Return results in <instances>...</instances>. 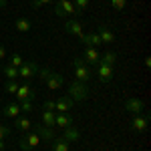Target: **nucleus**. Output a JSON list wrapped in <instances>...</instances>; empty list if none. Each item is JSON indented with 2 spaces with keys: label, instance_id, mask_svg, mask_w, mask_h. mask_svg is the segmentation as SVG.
Wrapping results in <instances>:
<instances>
[{
  "label": "nucleus",
  "instance_id": "nucleus-20",
  "mask_svg": "<svg viewBox=\"0 0 151 151\" xmlns=\"http://www.w3.org/2000/svg\"><path fill=\"white\" fill-rule=\"evenodd\" d=\"M63 137L69 141V143H73V141H79V139H81V131L75 127V125H70V127H65V135H63Z\"/></svg>",
  "mask_w": 151,
  "mask_h": 151
},
{
  "label": "nucleus",
  "instance_id": "nucleus-11",
  "mask_svg": "<svg viewBox=\"0 0 151 151\" xmlns=\"http://www.w3.org/2000/svg\"><path fill=\"white\" fill-rule=\"evenodd\" d=\"M125 111L133 113V115H141V113L145 111V105H143V101H141V99H137V97H131L127 103H125Z\"/></svg>",
  "mask_w": 151,
  "mask_h": 151
},
{
  "label": "nucleus",
  "instance_id": "nucleus-12",
  "mask_svg": "<svg viewBox=\"0 0 151 151\" xmlns=\"http://www.w3.org/2000/svg\"><path fill=\"white\" fill-rule=\"evenodd\" d=\"M45 83H47V87L50 89V91H57V89H60V87L65 85V77L58 75V73H50Z\"/></svg>",
  "mask_w": 151,
  "mask_h": 151
},
{
  "label": "nucleus",
  "instance_id": "nucleus-3",
  "mask_svg": "<svg viewBox=\"0 0 151 151\" xmlns=\"http://www.w3.org/2000/svg\"><path fill=\"white\" fill-rule=\"evenodd\" d=\"M55 14H57L58 18H67V16L77 18L79 16V12H77L75 4L70 0H55Z\"/></svg>",
  "mask_w": 151,
  "mask_h": 151
},
{
  "label": "nucleus",
  "instance_id": "nucleus-19",
  "mask_svg": "<svg viewBox=\"0 0 151 151\" xmlns=\"http://www.w3.org/2000/svg\"><path fill=\"white\" fill-rule=\"evenodd\" d=\"M69 141L65 139V137H55V139L50 141V149L52 151H69Z\"/></svg>",
  "mask_w": 151,
  "mask_h": 151
},
{
  "label": "nucleus",
  "instance_id": "nucleus-29",
  "mask_svg": "<svg viewBox=\"0 0 151 151\" xmlns=\"http://www.w3.org/2000/svg\"><path fill=\"white\" fill-rule=\"evenodd\" d=\"M111 6H113L117 12H121L125 6H127V0H111Z\"/></svg>",
  "mask_w": 151,
  "mask_h": 151
},
{
  "label": "nucleus",
  "instance_id": "nucleus-24",
  "mask_svg": "<svg viewBox=\"0 0 151 151\" xmlns=\"http://www.w3.org/2000/svg\"><path fill=\"white\" fill-rule=\"evenodd\" d=\"M117 60V55L115 52H105V55H101V58H99V65H107V67H113Z\"/></svg>",
  "mask_w": 151,
  "mask_h": 151
},
{
  "label": "nucleus",
  "instance_id": "nucleus-15",
  "mask_svg": "<svg viewBox=\"0 0 151 151\" xmlns=\"http://www.w3.org/2000/svg\"><path fill=\"white\" fill-rule=\"evenodd\" d=\"M73 101H70L69 97H60L58 101H55V111L57 113H70V109H73Z\"/></svg>",
  "mask_w": 151,
  "mask_h": 151
},
{
  "label": "nucleus",
  "instance_id": "nucleus-35",
  "mask_svg": "<svg viewBox=\"0 0 151 151\" xmlns=\"http://www.w3.org/2000/svg\"><path fill=\"white\" fill-rule=\"evenodd\" d=\"M4 58H6V48L0 45V60H4Z\"/></svg>",
  "mask_w": 151,
  "mask_h": 151
},
{
  "label": "nucleus",
  "instance_id": "nucleus-10",
  "mask_svg": "<svg viewBox=\"0 0 151 151\" xmlns=\"http://www.w3.org/2000/svg\"><path fill=\"white\" fill-rule=\"evenodd\" d=\"M97 35H99V38H101L103 45H113V40H115V32H113L111 26H107V24H101V26L97 28Z\"/></svg>",
  "mask_w": 151,
  "mask_h": 151
},
{
  "label": "nucleus",
  "instance_id": "nucleus-5",
  "mask_svg": "<svg viewBox=\"0 0 151 151\" xmlns=\"http://www.w3.org/2000/svg\"><path fill=\"white\" fill-rule=\"evenodd\" d=\"M38 63H35V60H24L22 67L18 69V77H22V79H26V83L30 81L32 77H36V73H38Z\"/></svg>",
  "mask_w": 151,
  "mask_h": 151
},
{
  "label": "nucleus",
  "instance_id": "nucleus-30",
  "mask_svg": "<svg viewBox=\"0 0 151 151\" xmlns=\"http://www.w3.org/2000/svg\"><path fill=\"white\" fill-rule=\"evenodd\" d=\"M20 113H30L32 111V101H20Z\"/></svg>",
  "mask_w": 151,
  "mask_h": 151
},
{
  "label": "nucleus",
  "instance_id": "nucleus-16",
  "mask_svg": "<svg viewBox=\"0 0 151 151\" xmlns=\"http://www.w3.org/2000/svg\"><path fill=\"white\" fill-rule=\"evenodd\" d=\"M55 125H58V127H70V125H75V119H73V115H69V113H57L55 115Z\"/></svg>",
  "mask_w": 151,
  "mask_h": 151
},
{
  "label": "nucleus",
  "instance_id": "nucleus-2",
  "mask_svg": "<svg viewBox=\"0 0 151 151\" xmlns=\"http://www.w3.org/2000/svg\"><path fill=\"white\" fill-rule=\"evenodd\" d=\"M69 97L73 103H81V101H85L87 97H89V87L85 85V83H79V81H73L69 85Z\"/></svg>",
  "mask_w": 151,
  "mask_h": 151
},
{
  "label": "nucleus",
  "instance_id": "nucleus-36",
  "mask_svg": "<svg viewBox=\"0 0 151 151\" xmlns=\"http://www.w3.org/2000/svg\"><path fill=\"white\" fill-rule=\"evenodd\" d=\"M6 149V141H0V151H4Z\"/></svg>",
  "mask_w": 151,
  "mask_h": 151
},
{
  "label": "nucleus",
  "instance_id": "nucleus-18",
  "mask_svg": "<svg viewBox=\"0 0 151 151\" xmlns=\"http://www.w3.org/2000/svg\"><path fill=\"white\" fill-rule=\"evenodd\" d=\"M83 42H85L87 47H93V48H97L99 45H103V42H101V38H99V35H97V30H95V32H85Z\"/></svg>",
  "mask_w": 151,
  "mask_h": 151
},
{
  "label": "nucleus",
  "instance_id": "nucleus-21",
  "mask_svg": "<svg viewBox=\"0 0 151 151\" xmlns=\"http://www.w3.org/2000/svg\"><path fill=\"white\" fill-rule=\"evenodd\" d=\"M14 127L18 129L20 133H28V131H30V127H32V123H30V119H26V117H16Z\"/></svg>",
  "mask_w": 151,
  "mask_h": 151
},
{
  "label": "nucleus",
  "instance_id": "nucleus-7",
  "mask_svg": "<svg viewBox=\"0 0 151 151\" xmlns=\"http://www.w3.org/2000/svg\"><path fill=\"white\" fill-rule=\"evenodd\" d=\"M147 127H149V115L145 111L141 115H133V119H131V129L133 131L143 133V131H147Z\"/></svg>",
  "mask_w": 151,
  "mask_h": 151
},
{
  "label": "nucleus",
  "instance_id": "nucleus-33",
  "mask_svg": "<svg viewBox=\"0 0 151 151\" xmlns=\"http://www.w3.org/2000/svg\"><path fill=\"white\" fill-rule=\"evenodd\" d=\"M50 2H55V0H35V2H32V8H40V6H45V4H50Z\"/></svg>",
  "mask_w": 151,
  "mask_h": 151
},
{
  "label": "nucleus",
  "instance_id": "nucleus-6",
  "mask_svg": "<svg viewBox=\"0 0 151 151\" xmlns=\"http://www.w3.org/2000/svg\"><path fill=\"white\" fill-rule=\"evenodd\" d=\"M65 32L77 36L79 40H83V36H85V30H83V24H81L79 18H69V20L65 22Z\"/></svg>",
  "mask_w": 151,
  "mask_h": 151
},
{
  "label": "nucleus",
  "instance_id": "nucleus-37",
  "mask_svg": "<svg viewBox=\"0 0 151 151\" xmlns=\"http://www.w3.org/2000/svg\"><path fill=\"white\" fill-rule=\"evenodd\" d=\"M6 4H8V0H0V8H4Z\"/></svg>",
  "mask_w": 151,
  "mask_h": 151
},
{
  "label": "nucleus",
  "instance_id": "nucleus-28",
  "mask_svg": "<svg viewBox=\"0 0 151 151\" xmlns=\"http://www.w3.org/2000/svg\"><path fill=\"white\" fill-rule=\"evenodd\" d=\"M4 89H6V93H16L18 91V83L16 81H6V85H4Z\"/></svg>",
  "mask_w": 151,
  "mask_h": 151
},
{
  "label": "nucleus",
  "instance_id": "nucleus-4",
  "mask_svg": "<svg viewBox=\"0 0 151 151\" xmlns=\"http://www.w3.org/2000/svg\"><path fill=\"white\" fill-rule=\"evenodd\" d=\"M40 145V137L36 135L35 131L32 133H24L22 137L18 139V147L22 151H30V149H35V147H38Z\"/></svg>",
  "mask_w": 151,
  "mask_h": 151
},
{
  "label": "nucleus",
  "instance_id": "nucleus-8",
  "mask_svg": "<svg viewBox=\"0 0 151 151\" xmlns=\"http://www.w3.org/2000/svg\"><path fill=\"white\" fill-rule=\"evenodd\" d=\"M81 58L89 65V67H97L99 65V58H101V55H99V50L93 47H85V50H83Z\"/></svg>",
  "mask_w": 151,
  "mask_h": 151
},
{
  "label": "nucleus",
  "instance_id": "nucleus-14",
  "mask_svg": "<svg viewBox=\"0 0 151 151\" xmlns=\"http://www.w3.org/2000/svg\"><path fill=\"white\" fill-rule=\"evenodd\" d=\"M35 133L40 137V141H52L55 139V131H52V127H47V125H36Z\"/></svg>",
  "mask_w": 151,
  "mask_h": 151
},
{
  "label": "nucleus",
  "instance_id": "nucleus-13",
  "mask_svg": "<svg viewBox=\"0 0 151 151\" xmlns=\"http://www.w3.org/2000/svg\"><path fill=\"white\" fill-rule=\"evenodd\" d=\"M97 77H99L101 83H111V79H113V67L97 65Z\"/></svg>",
  "mask_w": 151,
  "mask_h": 151
},
{
  "label": "nucleus",
  "instance_id": "nucleus-23",
  "mask_svg": "<svg viewBox=\"0 0 151 151\" xmlns=\"http://www.w3.org/2000/svg\"><path fill=\"white\" fill-rule=\"evenodd\" d=\"M55 111H42V117H40V121H42V125H47V127H55Z\"/></svg>",
  "mask_w": 151,
  "mask_h": 151
},
{
  "label": "nucleus",
  "instance_id": "nucleus-17",
  "mask_svg": "<svg viewBox=\"0 0 151 151\" xmlns=\"http://www.w3.org/2000/svg\"><path fill=\"white\" fill-rule=\"evenodd\" d=\"M2 115L8 117V119H16V117L20 115V105L18 103H8L2 109Z\"/></svg>",
  "mask_w": 151,
  "mask_h": 151
},
{
  "label": "nucleus",
  "instance_id": "nucleus-31",
  "mask_svg": "<svg viewBox=\"0 0 151 151\" xmlns=\"http://www.w3.org/2000/svg\"><path fill=\"white\" fill-rule=\"evenodd\" d=\"M8 135H10V127L8 125H0V141H6Z\"/></svg>",
  "mask_w": 151,
  "mask_h": 151
},
{
  "label": "nucleus",
  "instance_id": "nucleus-32",
  "mask_svg": "<svg viewBox=\"0 0 151 151\" xmlns=\"http://www.w3.org/2000/svg\"><path fill=\"white\" fill-rule=\"evenodd\" d=\"M38 77H40V81H47V77L50 75V70L47 69V67H42V69H38V73H36Z\"/></svg>",
  "mask_w": 151,
  "mask_h": 151
},
{
  "label": "nucleus",
  "instance_id": "nucleus-26",
  "mask_svg": "<svg viewBox=\"0 0 151 151\" xmlns=\"http://www.w3.org/2000/svg\"><path fill=\"white\" fill-rule=\"evenodd\" d=\"M73 4H75L77 12H79V16H81L83 12H87V8H89V0H75Z\"/></svg>",
  "mask_w": 151,
  "mask_h": 151
},
{
  "label": "nucleus",
  "instance_id": "nucleus-27",
  "mask_svg": "<svg viewBox=\"0 0 151 151\" xmlns=\"http://www.w3.org/2000/svg\"><path fill=\"white\" fill-rule=\"evenodd\" d=\"M22 63H24V58L20 57V55H12V57H10V63H8V65L16 67V69H20V67H22Z\"/></svg>",
  "mask_w": 151,
  "mask_h": 151
},
{
  "label": "nucleus",
  "instance_id": "nucleus-1",
  "mask_svg": "<svg viewBox=\"0 0 151 151\" xmlns=\"http://www.w3.org/2000/svg\"><path fill=\"white\" fill-rule=\"evenodd\" d=\"M73 69H75V81H79V83H87L91 81V67L83 60L81 57H75L73 58Z\"/></svg>",
  "mask_w": 151,
  "mask_h": 151
},
{
  "label": "nucleus",
  "instance_id": "nucleus-25",
  "mask_svg": "<svg viewBox=\"0 0 151 151\" xmlns=\"http://www.w3.org/2000/svg\"><path fill=\"white\" fill-rule=\"evenodd\" d=\"M4 75L8 77V81H16L18 79V69L12 65H4Z\"/></svg>",
  "mask_w": 151,
  "mask_h": 151
},
{
  "label": "nucleus",
  "instance_id": "nucleus-9",
  "mask_svg": "<svg viewBox=\"0 0 151 151\" xmlns=\"http://www.w3.org/2000/svg\"><path fill=\"white\" fill-rule=\"evenodd\" d=\"M16 99H18V103L20 101H32L36 97V93H35V89L28 85V83H24V85H18V91H16Z\"/></svg>",
  "mask_w": 151,
  "mask_h": 151
},
{
  "label": "nucleus",
  "instance_id": "nucleus-22",
  "mask_svg": "<svg viewBox=\"0 0 151 151\" xmlns=\"http://www.w3.org/2000/svg\"><path fill=\"white\" fill-rule=\"evenodd\" d=\"M30 20L28 18H24V16H20V18H16V22H14V28L18 30V32H28L30 30Z\"/></svg>",
  "mask_w": 151,
  "mask_h": 151
},
{
  "label": "nucleus",
  "instance_id": "nucleus-34",
  "mask_svg": "<svg viewBox=\"0 0 151 151\" xmlns=\"http://www.w3.org/2000/svg\"><path fill=\"white\" fill-rule=\"evenodd\" d=\"M42 109L45 111H55V101H45L42 103Z\"/></svg>",
  "mask_w": 151,
  "mask_h": 151
}]
</instances>
